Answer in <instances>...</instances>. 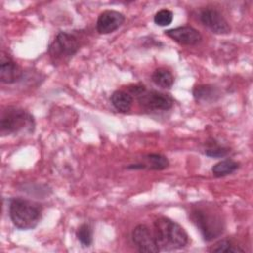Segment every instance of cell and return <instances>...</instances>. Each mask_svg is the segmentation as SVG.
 Here are the masks:
<instances>
[{
  "label": "cell",
  "mask_w": 253,
  "mask_h": 253,
  "mask_svg": "<svg viewBox=\"0 0 253 253\" xmlns=\"http://www.w3.org/2000/svg\"><path fill=\"white\" fill-rule=\"evenodd\" d=\"M34 118L27 111L18 107H7L1 113L0 132L2 135L14 134L20 131H33Z\"/></svg>",
  "instance_id": "3"
},
{
  "label": "cell",
  "mask_w": 253,
  "mask_h": 253,
  "mask_svg": "<svg viewBox=\"0 0 253 253\" xmlns=\"http://www.w3.org/2000/svg\"><path fill=\"white\" fill-rule=\"evenodd\" d=\"M9 214L13 224L22 230L35 228L41 218V207L29 200L22 198H14L10 201Z\"/></svg>",
  "instance_id": "2"
},
{
  "label": "cell",
  "mask_w": 253,
  "mask_h": 253,
  "mask_svg": "<svg viewBox=\"0 0 253 253\" xmlns=\"http://www.w3.org/2000/svg\"><path fill=\"white\" fill-rule=\"evenodd\" d=\"M132 240L140 252L156 253L160 249L153 232L144 224H139L132 231Z\"/></svg>",
  "instance_id": "7"
},
{
  "label": "cell",
  "mask_w": 253,
  "mask_h": 253,
  "mask_svg": "<svg viewBox=\"0 0 253 253\" xmlns=\"http://www.w3.org/2000/svg\"><path fill=\"white\" fill-rule=\"evenodd\" d=\"M139 104L146 110L150 111H166L172 108L173 99L164 93L157 91H146L144 89L137 96Z\"/></svg>",
  "instance_id": "6"
},
{
  "label": "cell",
  "mask_w": 253,
  "mask_h": 253,
  "mask_svg": "<svg viewBox=\"0 0 253 253\" xmlns=\"http://www.w3.org/2000/svg\"><path fill=\"white\" fill-rule=\"evenodd\" d=\"M125 22V16L114 10H107L101 13L97 20V31L106 35L118 30Z\"/></svg>",
  "instance_id": "10"
},
{
  "label": "cell",
  "mask_w": 253,
  "mask_h": 253,
  "mask_svg": "<svg viewBox=\"0 0 253 253\" xmlns=\"http://www.w3.org/2000/svg\"><path fill=\"white\" fill-rule=\"evenodd\" d=\"M111 102L113 106L120 112H128L132 106L133 99L131 95L123 90L115 91L111 96Z\"/></svg>",
  "instance_id": "12"
},
{
  "label": "cell",
  "mask_w": 253,
  "mask_h": 253,
  "mask_svg": "<svg viewBox=\"0 0 253 253\" xmlns=\"http://www.w3.org/2000/svg\"><path fill=\"white\" fill-rule=\"evenodd\" d=\"M151 79L156 86L163 89H170L174 84V77L172 73L166 68H157L153 71Z\"/></svg>",
  "instance_id": "14"
},
{
  "label": "cell",
  "mask_w": 253,
  "mask_h": 253,
  "mask_svg": "<svg viewBox=\"0 0 253 253\" xmlns=\"http://www.w3.org/2000/svg\"><path fill=\"white\" fill-rule=\"evenodd\" d=\"M201 22L212 33L224 35L230 33V26L223 16L215 9L207 8L200 14Z\"/></svg>",
  "instance_id": "8"
},
{
  "label": "cell",
  "mask_w": 253,
  "mask_h": 253,
  "mask_svg": "<svg viewBox=\"0 0 253 253\" xmlns=\"http://www.w3.org/2000/svg\"><path fill=\"white\" fill-rule=\"evenodd\" d=\"M229 152V149L226 147L215 146L212 148H209L206 150V154L210 157H223Z\"/></svg>",
  "instance_id": "20"
},
{
  "label": "cell",
  "mask_w": 253,
  "mask_h": 253,
  "mask_svg": "<svg viewBox=\"0 0 253 253\" xmlns=\"http://www.w3.org/2000/svg\"><path fill=\"white\" fill-rule=\"evenodd\" d=\"M170 39L183 45H195L202 41V35L198 30L190 26H182L165 31Z\"/></svg>",
  "instance_id": "9"
},
{
  "label": "cell",
  "mask_w": 253,
  "mask_h": 253,
  "mask_svg": "<svg viewBox=\"0 0 253 253\" xmlns=\"http://www.w3.org/2000/svg\"><path fill=\"white\" fill-rule=\"evenodd\" d=\"M193 95L199 102H211L217 99L219 93L214 86L199 85L193 89Z\"/></svg>",
  "instance_id": "13"
},
{
  "label": "cell",
  "mask_w": 253,
  "mask_h": 253,
  "mask_svg": "<svg viewBox=\"0 0 253 253\" xmlns=\"http://www.w3.org/2000/svg\"><path fill=\"white\" fill-rule=\"evenodd\" d=\"M21 67L10 58H2L0 64V80L3 83L11 84L22 77Z\"/></svg>",
  "instance_id": "11"
},
{
  "label": "cell",
  "mask_w": 253,
  "mask_h": 253,
  "mask_svg": "<svg viewBox=\"0 0 253 253\" xmlns=\"http://www.w3.org/2000/svg\"><path fill=\"white\" fill-rule=\"evenodd\" d=\"M173 13L168 9H162L154 15V23L158 26L165 27L172 23Z\"/></svg>",
  "instance_id": "18"
},
{
  "label": "cell",
  "mask_w": 253,
  "mask_h": 253,
  "mask_svg": "<svg viewBox=\"0 0 253 253\" xmlns=\"http://www.w3.org/2000/svg\"><path fill=\"white\" fill-rule=\"evenodd\" d=\"M145 160H146V164L144 165V168L148 167L153 170H162L168 167L169 165L168 159L161 154H156V153L148 154Z\"/></svg>",
  "instance_id": "16"
},
{
  "label": "cell",
  "mask_w": 253,
  "mask_h": 253,
  "mask_svg": "<svg viewBox=\"0 0 253 253\" xmlns=\"http://www.w3.org/2000/svg\"><path fill=\"white\" fill-rule=\"evenodd\" d=\"M79 49L78 39L70 33L60 32L48 48L54 62H63L72 57Z\"/></svg>",
  "instance_id": "5"
},
{
  "label": "cell",
  "mask_w": 253,
  "mask_h": 253,
  "mask_svg": "<svg viewBox=\"0 0 253 253\" xmlns=\"http://www.w3.org/2000/svg\"><path fill=\"white\" fill-rule=\"evenodd\" d=\"M76 237L83 246H90L93 242V232L91 227L86 223L80 225L76 231Z\"/></svg>",
  "instance_id": "17"
},
{
  "label": "cell",
  "mask_w": 253,
  "mask_h": 253,
  "mask_svg": "<svg viewBox=\"0 0 253 253\" xmlns=\"http://www.w3.org/2000/svg\"><path fill=\"white\" fill-rule=\"evenodd\" d=\"M211 251L228 253V252H243V249L239 248L238 246L233 245L231 242H229L227 240H221V241L217 242L214 246H212Z\"/></svg>",
  "instance_id": "19"
},
{
  "label": "cell",
  "mask_w": 253,
  "mask_h": 253,
  "mask_svg": "<svg viewBox=\"0 0 253 253\" xmlns=\"http://www.w3.org/2000/svg\"><path fill=\"white\" fill-rule=\"evenodd\" d=\"M238 162L232 159H224L214 164L211 168V172L215 177H224L233 173L235 170L238 169Z\"/></svg>",
  "instance_id": "15"
},
{
  "label": "cell",
  "mask_w": 253,
  "mask_h": 253,
  "mask_svg": "<svg viewBox=\"0 0 253 253\" xmlns=\"http://www.w3.org/2000/svg\"><path fill=\"white\" fill-rule=\"evenodd\" d=\"M153 234L159 249L167 251L183 248L189 241L188 234L184 228L166 217L155 220Z\"/></svg>",
  "instance_id": "1"
},
{
  "label": "cell",
  "mask_w": 253,
  "mask_h": 253,
  "mask_svg": "<svg viewBox=\"0 0 253 253\" xmlns=\"http://www.w3.org/2000/svg\"><path fill=\"white\" fill-rule=\"evenodd\" d=\"M191 217L202 232L204 239L207 241H211L219 236L223 231L221 216L212 208H196L192 211Z\"/></svg>",
  "instance_id": "4"
}]
</instances>
